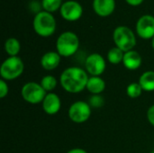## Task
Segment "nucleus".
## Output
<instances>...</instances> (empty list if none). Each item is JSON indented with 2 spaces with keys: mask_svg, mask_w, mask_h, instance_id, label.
<instances>
[{
  "mask_svg": "<svg viewBox=\"0 0 154 153\" xmlns=\"http://www.w3.org/2000/svg\"><path fill=\"white\" fill-rule=\"evenodd\" d=\"M57 23L54 16L46 11L38 12L32 21L34 32L41 37H50L56 31Z\"/></svg>",
  "mask_w": 154,
  "mask_h": 153,
  "instance_id": "2",
  "label": "nucleus"
},
{
  "mask_svg": "<svg viewBox=\"0 0 154 153\" xmlns=\"http://www.w3.org/2000/svg\"><path fill=\"white\" fill-rule=\"evenodd\" d=\"M143 87V91L152 92L154 91V71L148 70L143 73L139 78L138 82Z\"/></svg>",
  "mask_w": 154,
  "mask_h": 153,
  "instance_id": "16",
  "label": "nucleus"
},
{
  "mask_svg": "<svg viewBox=\"0 0 154 153\" xmlns=\"http://www.w3.org/2000/svg\"><path fill=\"white\" fill-rule=\"evenodd\" d=\"M9 88H8V85L5 82V80L1 79L0 80V98H5L7 94H8Z\"/></svg>",
  "mask_w": 154,
  "mask_h": 153,
  "instance_id": "23",
  "label": "nucleus"
},
{
  "mask_svg": "<svg viewBox=\"0 0 154 153\" xmlns=\"http://www.w3.org/2000/svg\"><path fill=\"white\" fill-rule=\"evenodd\" d=\"M125 1L128 5L132 6H138L143 2V0H125Z\"/></svg>",
  "mask_w": 154,
  "mask_h": 153,
  "instance_id": "25",
  "label": "nucleus"
},
{
  "mask_svg": "<svg viewBox=\"0 0 154 153\" xmlns=\"http://www.w3.org/2000/svg\"><path fill=\"white\" fill-rule=\"evenodd\" d=\"M60 55L57 51H48L41 58V66L45 70H53L60 63Z\"/></svg>",
  "mask_w": 154,
  "mask_h": 153,
  "instance_id": "14",
  "label": "nucleus"
},
{
  "mask_svg": "<svg viewBox=\"0 0 154 153\" xmlns=\"http://www.w3.org/2000/svg\"><path fill=\"white\" fill-rule=\"evenodd\" d=\"M62 0H42V6L44 11L49 13H54L58 9H60L62 5Z\"/></svg>",
  "mask_w": 154,
  "mask_h": 153,
  "instance_id": "20",
  "label": "nucleus"
},
{
  "mask_svg": "<svg viewBox=\"0 0 154 153\" xmlns=\"http://www.w3.org/2000/svg\"><path fill=\"white\" fill-rule=\"evenodd\" d=\"M5 50L9 55V57L17 56L21 50L20 41L14 37L8 38L5 42Z\"/></svg>",
  "mask_w": 154,
  "mask_h": 153,
  "instance_id": "17",
  "label": "nucleus"
},
{
  "mask_svg": "<svg viewBox=\"0 0 154 153\" xmlns=\"http://www.w3.org/2000/svg\"><path fill=\"white\" fill-rule=\"evenodd\" d=\"M88 104L91 107L99 108L104 106L105 100H104V97L100 95H92L88 100Z\"/></svg>",
  "mask_w": 154,
  "mask_h": 153,
  "instance_id": "22",
  "label": "nucleus"
},
{
  "mask_svg": "<svg viewBox=\"0 0 154 153\" xmlns=\"http://www.w3.org/2000/svg\"><path fill=\"white\" fill-rule=\"evenodd\" d=\"M21 95L25 102L32 105H37L42 103L47 92L43 89L41 84L36 82H27L23 86Z\"/></svg>",
  "mask_w": 154,
  "mask_h": 153,
  "instance_id": "6",
  "label": "nucleus"
},
{
  "mask_svg": "<svg viewBox=\"0 0 154 153\" xmlns=\"http://www.w3.org/2000/svg\"><path fill=\"white\" fill-rule=\"evenodd\" d=\"M143 87L137 82H133L129 84L126 87V95L131 98H137L143 94Z\"/></svg>",
  "mask_w": 154,
  "mask_h": 153,
  "instance_id": "21",
  "label": "nucleus"
},
{
  "mask_svg": "<svg viewBox=\"0 0 154 153\" xmlns=\"http://www.w3.org/2000/svg\"><path fill=\"white\" fill-rule=\"evenodd\" d=\"M142 62H143L142 56L140 55V53L138 51L132 50L127 52H125L124 59H123V64L127 69L136 70L141 67Z\"/></svg>",
  "mask_w": 154,
  "mask_h": 153,
  "instance_id": "13",
  "label": "nucleus"
},
{
  "mask_svg": "<svg viewBox=\"0 0 154 153\" xmlns=\"http://www.w3.org/2000/svg\"><path fill=\"white\" fill-rule=\"evenodd\" d=\"M41 86L43 87V89L46 92H52L57 85H58V80L55 77L51 76V75H47L44 76L42 79H41Z\"/></svg>",
  "mask_w": 154,
  "mask_h": 153,
  "instance_id": "19",
  "label": "nucleus"
},
{
  "mask_svg": "<svg viewBox=\"0 0 154 153\" xmlns=\"http://www.w3.org/2000/svg\"><path fill=\"white\" fill-rule=\"evenodd\" d=\"M152 47L153 48V50H154V37L152 39Z\"/></svg>",
  "mask_w": 154,
  "mask_h": 153,
  "instance_id": "27",
  "label": "nucleus"
},
{
  "mask_svg": "<svg viewBox=\"0 0 154 153\" xmlns=\"http://www.w3.org/2000/svg\"><path fill=\"white\" fill-rule=\"evenodd\" d=\"M124 55L125 52L119 49L118 47H114L111 48L108 52H107V60L114 65L119 64L121 62H123V59H124Z\"/></svg>",
  "mask_w": 154,
  "mask_h": 153,
  "instance_id": "18",
  "label": "nucleus"
},
{
  "mask_svg": "<svg viewBox=\"0 0 154 153\" xmlns=\"http://www.w3.org/2000/svg\"><path fill=\"white\" fill-rule=\"evenodd\" d=\"M106 88V82L101 77L91 76L87 84V89L93 95H100Z\"/></svg>",
  "mask_w": 154,
  "mask_h": 153,
  "instance_id": "15",
  "label": "nucleus"
},
{
  "mask_svg": "<svg viewBox=\"0 0 154 153\" xmlns=\"http://www.w3.org/2000/svg\"><path fill=\"white\" fill-rule=\"evenodd\" d=\"M23 69L24 64L20 57H8L0 67V76L4 80H14L23 74Z\"/></svg>",
  "mask_w": 154,
  "mask_h": 153,
  "instance_id": "5",
  "label": "nucleus"
},
{
  "mask_svg": "<svg viewBox=\"0 0 154 153\" xmlns=\"http://www.w3.org/2000/svg\"><path fill=\"white\" fill-rule=\"evenodd\" d=\"M136 33L144 40H150L154 37V16L144 14L141 16L135 26Z\"/></svg>",
  "mask_w": 154,
  "mask_h": 153,
  "instance_id": "9",
  "label": "nucleus"
},
{
  "mask_svg": "<svg viewBox=\"0 0 154 153\" xmlns=\"http://www.w3.org/2000/svg\"><path fill=\"white\" fill-rule=\"evenodd\" d=\"M88 75L86 69L79 67H69L62 71L60 77L61 87L71 94H78L87 88Z\"/></svg>",
  "mask_w": 154,
  "mask_h": 153,
  "instance_id": "1",
  "label": "nucleus"
},
{
  "mask_svg": "<svg viewBox=\"0 0 154 153\" xmlns=\"http://www.w3.org/2000/svg\"><path fill=\"white\" fill-rule=\"evenodd\" d=\"M60 14L63 19L69 22H75L80 19L83 14L82 5L74 0H69L62 4L60 7Z\"/></svg>",
  "mask_w": 154,
  "mask_h": 153,
  "instance_id": "10",
  "label": "nucleus"
},
{
  "mask_svg": "<svg viewBox=\"0 0 154 153\" xmlns=\"http://www.w3.org/2000/svg\"><path fill=\"white\" fill-rule=\"evenodd\" d=\"M93 9L101 17L109 16L116 9V0H93Z\"/></svg>",
  "mask_w": 154,
  "mask_h": 153,
  "instance_id": "12",
  "label": "nucleus"
},
{
  "mask_svg": "<svg viewBox=\"0 0 154 153\" xmlns=\"http://www.w3.org/2000/svg\"><path fill=\"white\" fill-rule=\"evenodd\" d=\"M42 109L43 111L50 115H56L61 107V102H60V96L53 93V92H50L47 93L46 96L44 97L42 103Z\"/></svg>",
  "mask_w": 154,
  "mask_h": 153,
  "instance_id": "11",
  "label": "nucleus"
},
{
  "mask_svg": "<svg viewBox=\"0 0 154 153\" xmlns=\"http://www.w3.org/2000/svg\"><path fill=\"white\" fill-rule=\"evenodd\" d=\"M147 119H148L149 123L152 126H154V105L150 106L147 111Z\"/></svg>",
  "mask_w": 154,
  "mask_h": 153,
  "instance_id": "24",
  "label": "nucleus"
},
{
  "mask_svg": "<svg viewBox=\"0 0 154 153\" xmlns=\"http://www.w3.org/2000/svg\"><path fill=\"white\" fill-rule=\"evenodd\" d=\"M68 115L73 123L83 124L87 122L91 115V106L85 101H76L69 106Z\"/></svg>",
  "mask_w": 154,
  "mask_h": 153,
  "instance_id": "7",
  "label": "nucleus"
},
{
  "mask_svg": "<svg viewBox=\"0 0 154 153\" xmlns=\"http://www.w3.org/2000/svg\"><path fill=\"white\" fill-rule=\"evenodd\" d=\"M151 153H154V150H153V151H152V152H151Z\"/></svg>",
  "mask_w": 154,
  "mask_h": 153,
  "instance_id": "28",
  "label": "nucleus"
},
{
  "mask_svg": "<svg viewBox=\"0 0 154 153\" xmlns=\"http://www.w3.org/2000/svg\"><path fill=\"white\" fill-rule=\"evenodd\" d=\"M113 40L116 47L124 52L134 50L136 45V36L128 26H117L113 32Z\"/></svg>",
  "mask_w": 154,
  "mask_h": 153,
  "instance_id": "4",
  "label": "nucleus"
},
{
  "mask_svg": "<svg viewBox=\"0 0 154 153\" xmlns=\"http://www.w3.org/2000/svg\"><path fill=\"white\" fill-rule=\"evenodd\" d=\"M106 63L103 56L98 53L88 55L85 61V68L88 74L93 77H100L106 70Z\"/></svg>",
  "mask_w": 154,
  "mask_h": 153,
  "instance_id": "8",
  "label": "nucleus"
},
{
  "mask_svg": "<svg viewBox=\"0 0 154 153\" xmlns=\"http://www.w3.org/2000/svg\"><path fill=\"white\" fill-rule=\"evenodd\" d=\"M79 48V39L73 32H62L56 41L57 52L61 57H70L74 55Z\"/></svg>",
  "mask_w": 154,
  "mask_h": 153,
  "instance_id": "3",
  "label": "nucleus"
},
{
  "mask_svg": "<svg viewBox=\"0 0 154 153\" xmlns=\"http://www.w3.org/2000/svg\"><path fill=\"white\" fill-rule=\"evenodd\" d=\"M67 153H88L85 150L80 149V148H75V149H71L69 150Z\"/></svg>",
  "mask_w": 154,
  "mask_h": 153,
  "instance_id": "26",
  "label": "nucleus"
}]
</instances>
